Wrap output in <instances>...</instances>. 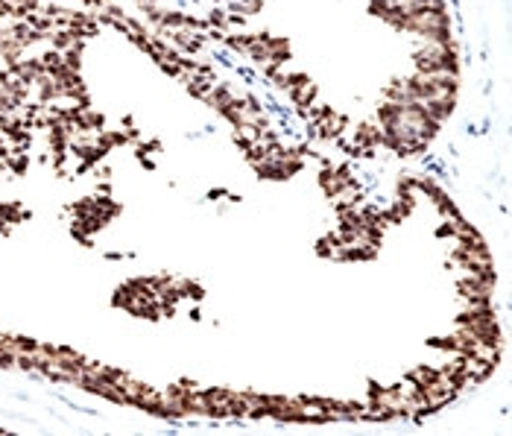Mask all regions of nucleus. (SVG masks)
I'll return each mask as SVG.
<instances>
[{
    "label": "nucleus",
    "mask_w": 512,
    "mask_h": 436,
    "mask_svg": "<svg viewBox=\"0 0 512 436\" xmlns=\"http://www.w3.org/2000/svg\"><path fill=\"white\" fill-rule=\"evenodd\" d=\"M436 375H439V369H436V366H416V369L410 372V378L419 384V390H422V387H428L431 381H436Z\"/></svg>",
    "instance_id": "obj_1"
}]
</instances>
